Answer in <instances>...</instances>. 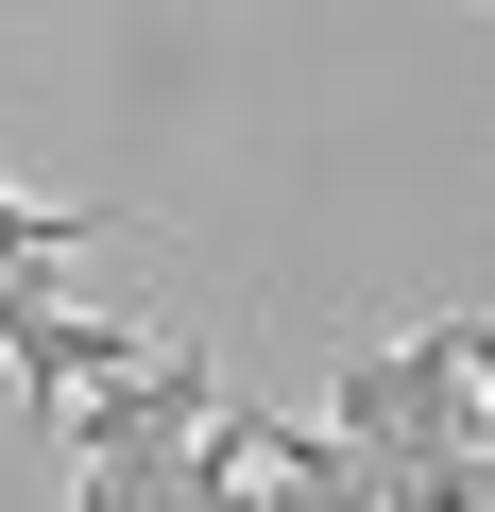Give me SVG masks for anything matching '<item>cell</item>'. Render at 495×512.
Returning a JSON list of instances; mask_svg holds the SVG:
<instances>
[{
    "instance_id": "2",
    "label": "cell",
    "mask_w": 495,
    "mask_h": 512,
    "mask_svg": "<svg viewBox=\"0 0 495 512\" xmlns=\"http://www.w3.org/2000/svg\"><path fill=\"white\" fill-rule=\"evenodd\" d=\"M205 410H222V393H205V359H188V342H137L120 376H86V393L52 410V444H69V461H171Z\"/></svg>"
},
{
    "instance_id": "1",
    "label": "cell",
    "mask_w": 495,
    "mask_h": 512,
    "mask_svg": "<svg viewBox=\"0 0 495 512\" xmlns=\"http://www.w3.org/2000/svg\"><path fill=\"white\" fill-rule=\"evenodd\" d=\"M325 427L359 461H427V444H495V308H427L410 342H359L325 376Z\"/></svg>"
}]
</instances>
